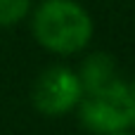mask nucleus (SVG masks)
I'll return each instance as SVG.
<instances>
[{
  "label": "nucleus",
  "instance_id": "f257e3e1",
  "mask_svg": "<svg viewBox=\"0 0 135 135\" xmlns=\"http://www.w3.org/2000/svg\"><path fill=\"white\" fill-rule=\"evenodd\" d=\"M31 31L43 50L71 57L90 45L95 21L78 0H40L31 9Z\"/></svg>",
  "mask_w": 135,
  "mask_h": 135
},
{
  "label": "nucleus",
  "instance_id": "f03ea898",
  "mask_svg": "<svg viewBox=\"0 0 135 135\" xmlns=\"http://www.w3.org/2000/svg\"><path fill=\"white\" fill-rule=\"evenodd\" d=\"M81 128L93 135L128 131L135 121V100L126 81H114L95 93H85L74 109Z\"/></svg>",
  "mask_w": 135,
  "mask_h": 135
},
{
  "label": "nucleus",
  "instance_id": "7ed1b4c3",
  "mask_svg": "<svg viewBox=\"0 0 135 135\" xmlns=\"http://www.w3.org/2000/svg\"><path fill=\"white\" fill-rule=\"evenodd\" d=\"M83 97V85L76 69L64 64H52L43 69L31 88V102L43 116H64L78 107Z\"/></svg>",
  "mask_w": 135,
  "mask_h": 135
},
{
  "label": "nucleus",
  "instance_id": "20e7f679",
  "mask_svg": "<svg viewBox=\"0 0 135 135\" xmlns=\"http://www.w3.org/2000/svg\"><path fill=\"white\" fill-rule=\"evenodd\" d=\"M76 74H78V81H81L83 95H85V93H95V90L119 81V64L109 52L97 50V52H90L83 57Z\"/></svg>",
  "mask_w": 135,
  "mask_h": 135
},
{
  "label": "nucleus",
  "instance_id": "39448f33",
  "mask_svg": "<svg viewBox=\"0 0 135 135\" xmlns=\"http://www.w3.org/2000/svg\"><path fill=\"white\" fill-rule=\"evenodd\" d=\"M33 9V0H0V28L21 24Z\"/></svg>",
  "mask_w": 135,
  "mask_h": 135
},
{
  "label": "nucleus",
  "instance_id": "423d86ee",
  "mask_svg": "<svg viewBox=\"0 0 135 135\" xmlns=\"http://www.w3.org/2000/svg\"><path fill=\"white\" fill-rule=\"evenodd\" d=\"M128 90H131V95H133V100H135V76L128 81Z\"/></svg>",
  "mask_w": 135,
  "mask_h": 135
},
{
  "label": "nucleus",
  "instance_id": "0eeeda50",
  "mask_svg": "<svg viewBox=\"0 0 135 135\" xmlns=\"http://www.w3.org/2000/svg\"><path fill=\"white\" fill-rule=\"evenodd\" d=\"M109 135H135V133H128V131H119V133H109Z\"/></svg>",
  "mask_w": 135,
  "mask_h": 135
},
{
  "label": "nucleus",
  "instance_id": "6e6552de",
  "mask_svg": "<svg viewBox=\"0 0 135 135\" xmlns=\"http://www.w3.org/2000/svg\"><path fill=\"white\" fill-rule=\"evenodd\" d=\"M131 128H133V131H135V121H133V126H131Z\"/></svg>",
  "mask_w": 135,
  "mask_h": 135
}]
</instances>
